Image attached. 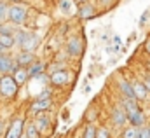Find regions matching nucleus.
Instances as JSON below:
<instances>
[{"label":"nucleus","instance_id":"obj_1","mask_svg":"<svg viewBox=\"0 0 150 138\" xmlns=\"http://www.w3.org/2000/svg\"><path fill=\"white\" fill-rule=\"evenodd\" d=\"M126 117H127V121L131 122V126H143L145 124V115H143V112L138 108V105L134 100H129L127 98V102H126Z\"/></svg>","mask_w":150,"mask_h":138},{"label":"nucleus","instance_id":"obj_2","mask_svg":"<svg viewBox=\"0 0 150 138\" xmlns=\"http://www.w3.org/2000/svg\"><path fill=\"white\" fill-rule=\"evenodd\" d=\"M14 40H18L21 51H30V53H33V49L38 46V38L33 33H30V32H21V33H18V37H16Z\"/></svg>","mask_w":150,"mask_h":138},{"label":"nucleus","instance_id":"obj_3","mask_svg":"<svg viewBox=\"0 0 150 138\" xmlns=\"http://www.w3.org/2000/svg\"><path fill=\"white\" fill-rule=\"evenodd\" d=\"M7 18L14 25H23L26 21V7H23L19 4H14V5L7 7Z\"/></svg>","mask_w":150,"mask_h":138},{"label":"nucleus","instance_id":"obj_4","mask_svg":"<svg viewBox=\"0 0 150 138\" xmlns=\"http://www.w3.org/2000/svg\"><path fill=\"white\" fill-rule=\"evenodd\" d=\"M16 91H18L16 80H14L11 75H4V77L0 79V93H2V96L11 98V96L16 95Z\"/></svg>","mask_w":150,"mask_h":138},{"label":"nucleus","instance_id":"obj_5","mask_svg":"<svg viewBox=\"0 0 150 138\" xmlns=\"http://www.w3.org/2000/svg\"><path fill=\"white\" fill-rule=\"evenodd\" d=\"M23 128H25V121L23 119H14L11 128L7 129V135L5 138H19L23 135Z\"/></svg>","mask_w":150,"mask_h":138},{"label":"nucleus","instance_id":"obj_6","mask_svg":"<svg viewBox=\"0 0 150 138\" xmlns=\"http://www.w3.org/2000/svg\"><path fill=\"white\" fill-rule=\"evenodd\" d=\"M68 80H70V73L67 70H58V72H54L51 75V82L54 86H65Z\"/></svg>","mask_w":150,"mask_h":138},{"label":"nucleus","instance_id":"obj_7","mask_svg":"<svg viewBox=\"0 0 150 138\" xmlns=\"http://www.w3.org/2000/svg\"><path fill=\"white\" fill-rule=\"evenodd\" d=\"M16 61H18V67H28V65H32V63L35 61V56H33V53H30V51H21V53L18 54Z\"/></svg>","mask_w":150,"mask_h":138},{"label":"nucleus","instance_id":"obj_8","mask_svg":"<svg viewBox=\"0 0 150 138\" xmlns=\"http://www.w3.org/2000/svg\"><path fill=\"white\" fill-rule=\"evenodd\" d=\"M49 107H51V98H40V96H38L37 100L32 103V112H33V114L44 112V110H47Z\"/></svg>","mask_w":150,"mask_h":138},{"label":"nucleus","instance_id":"obj_9","mask_svg":"<svg viewBox=\"0 0 150 138\" xmlns=\"http://www.w3.org/2000/svg\"><path fill=\"white\" fill-rule=\"evenodd\" d=\"M133 93H134V100H145L149 96V91L143 86V82H134L133 84Z\"/></svg>","mask_w":150,"mask_h":138},{"label":"nucleus","instance_id":"obj_10","mask_svg":"<svg viewBox=\"0 0 150 138\" xmlns=\"http://www.w3.org/2000/svg\"><path fill=\"white\" fill-rule=\"evenodd\" d=\"M112 121H113V124H117V126H124V124L127 122L126 112H124L122 108H113V112H112Z\"/></svg>","mask_w":150,"mask_h":138},{"label":"nucleus","instance_id":"obj_11","mask_svg":"<svg viewBox=\"0 0 150 138\" xmlns=\"http://www.w3.org/2000/svg\"><path fill=\"white\" fill-rule=\"evenodd\" d=\"M14 70V61L11 56H2L0 54V72L2 73H9Z\"/></svg>","mask_w":150,"mask_h":138},{"label":"nucleus","instance_id":"obj_12","mask_svg":"<svg viewBox=\"0 0 150 138\" xmlns=\"http://www.w3.org/2000/svg\"><path fill=\"white\" fill-rule=\"evenodd\" d=\"M119 87H120V91H122V95L126 96V98H129V100H134V93H133V86L129 84V82H126L124 79H119Z\"/></svg>","mask_w":150,"mask_h":138},{"label":"nucleus","instance_id":"obj_13","mask_svg":"<svg viewBox=\"0 0 150 138\" xmlns=\"http://www.w3.org/2000/svg\"><path fill=\"white\" fill-rule=\"evenodd\" d=\"M96 14V11H94V7L91 5V4H82V7H80V11H79V16L82 18V19H89V18H93Z\"/></svg>","mask_w":150,"mask_h":138},{"label":"nucleus","instance_id":"obj_14","mask_svg":"<svg viewBox=\"0 0 150 138\" xmlns=\"http://www.w3.org/2000/svg\"><path fill=\"white\" fill-rule=\"evenodd\" d=\"M33 124L38 129V133H47L49 131V119H47V115H40Z\"/></svg>","mask_w":150,"mask_h":138},{"label":"nucleus","instance_id":"obj_15","mask_svg":"<svg viewBox=\"0 0 150 138\" xmlns=\"http://www.w3.org/2000/svg\"><path fill=\"white\" fill-rule=\"evenodd\" d=\"M80 51H82L80 40H79V38H70V42H68V53H70L72 56H79Z\"/></svg>","mask_w":150,"mask_h":138},{"label":"nucleus","instance_id":"obj_16","mask_svg":"<svg viewBox=\"0 0 150 138\" xmlns=\"http://www.w3.org/2000/svg\"><path fill=\"white\" fill-rule=\"evenodd\" d=\"M12 79L16 80L18 86L25 84V80L28 79V72H26V68H25V67H18V68H16V75H14Z\"/></svg>","mask_w":150,"mask_h":138},{"label":"nucleus","instance_id":"obj_17","mask_svg":"<svg viewBox=\"0 0 150 138\" xmlns=\"http://www.w3.org/2000/svg\"><path fill=\"white\" fill-rule=\"evenodd\" d=\"M14 37L11 33H0V46L2 47H5V49H9V47H12L14 46Z\"/></svg>","mask_w":150,"mask_h":138},{"label":"nucleus","instance_id":"obj_18","mask_svg":"<svg viewBox=\"0 0 150 138\" xmlns=\"http://www.w3.org/2000/svg\"><path fill=\"white\" fill-rule=\"evenodd\" d=\"M26 138H40V133H38V129L35 128V124L32 122V124H28V128H26Z\"/></svg>","mask_w":150,"mask_h":138},{"label":"nucleus","instance_id":"obj_19","mask_svg":"<svg viewBox=\"0 0 150 138\" xmlns=\"http://www.w3.org/2000/svg\"><path fill=\"white\" fill-rule=\"evenodd\" d=\"M26 72H28V77H37L38 73L42 72V65H40V63H35V65L32 63L30 70H26Z\"/></svg>","mask_w":150,"mask_h":138},{"label":"nucleus","instance_id":"obj_20","mask_svg":"<svg viewBox=\"0 0 150 138\" xmlns=\"http://www.w3.org/2000/svg\"><path fill=\"white\" fill-rule=\"evenodd\" d=\"M59 9H61V12L68 14L72 11V0H59Z\"/></svg>","mask_w":150,"mask_h":138},{"label":"nucleus","instance_id":"obj_21","mask_svg":"<svg viewBox=\"0 0 150 138\" xmlns=\"http://www.w3.org/2000/svg\"><path fill=\"white\" fill-rule=\"evenodd\" d=\"M136 133H138L136 126H133V128H127V129H124L122 138H136Z\"/></svg>","mask_w":150,"mask_h":138},{"label":"nucleus","instance_id":"obj_22","mask_svg":"<svg viewBox=\"0 0 150 138\" xmlns=\"http://www.w3.org/2000/svg\"><path fill=\"white\" fill-rule=\"evenodd\" d=\"M94 137H96V128L89 124V126L86 128V131H84V137H82V138H94Z\"/></svg>","mask_w":150,"mask_h":138},{"label":"nucleus","instance_id":"obj_23","mask_svg":"<svg viewBox=\"0 0 150 138\" xmlns=\"http://www.w3.org/2000/svg\"><path fill=\"white\" fill-rule=\"evenodd\" d=\"M7 4L5 2H0V23L2 21H5V18H7Z\"/></svg>","mask_w":150,"mask_h":138},{"label":"nucleus","instance_id":"obj_24","mask_svg":"<svg viewBox=\"0 0 150 138\" xmlns=\"http://www.w3.org/2000/svg\"><path fill=\"white\" fill-rule=\"evenodd\" d=\"M94 138H110V133H108V129L101 128V129H96V137Z\"/></svg>","mask_w":150,"mask_h":138},{"label":"nucleus","instance_id":"obj_25","mask_svg":"<svg viewBox=\"0 0 150 138\" xmlns=\"http://www.w3.org/2000/svg\"><path fill=\"white\" fill-rule=\"evenodd\" d=\"M136 138H150V131H149V128L138 129V133H136Z\"/></svg>","mask_w":150,"mask_h":138},{"label":"nucleus","instance_id":"obj_26","mask_svg":"<svg viewBox=\"0 0 150 138\" xmlns=\"http://www.w3.org/2000/svg\"><path fill=\"white\" fill-rule=\"evenodd\" d=\"M143 86L147 87V91L150 93V73H147V75L143 77Z\"/></svg>","mask_w":150,"mask_h":138},{"label":"nucleus","instance_id":"obj_27","mask_svg":"<svg viewBox=\"0 0 150 138\" xmlns=\"http://www.w3.org/2000/svg\"><path fill=\"white\" fill-rule=\"evenodd\" d=\"M145 49H147V53H150V40L147 42V46H145Z\"/></svg>","mask_w":150,"mask_h":138},{"label":"nucleus","instance_id":"obj_28","mask_svg":"<svg viewBox=\"0 0 150 138\" xmlns=\"http://www.w3.org/2000/svg\"><path fill=\"white\" fill-rule=\"evenodd\" d=\"M2 131H4V122H0V135H2Z\"/></svg>","mask_w":150,"mask_h":138},{"label":"nucleus","instance_id":"obj_29","mask_svg":"<svg viewBox=\"0 0 150 138\" xmlns=\"http://www.w3.org/2000/svg\"><path fill=\"white\" fill-rule=\"evenodd\" d=\"M74 2H80V4H84V2H87V0H74Z\"/></svg>","mask_w":150,"mask_h":138},{"label":"nucleus","instance_id":"obj_30","mask_svg":"<svg viewBox=\"0 0 150 138\" xmlns=\"http://www.w3.org/2000/svg\"><path fill=\"white\" fill-rule=\"evenodd\" d=\"M11 2H19V0H11Z\"/></svg>","mask_w":150,"mask_h":138},{"label":"nucleus","instance_id":"obj_31","mask_svg":"<svg viewBox=\"0 0 150 138\" xmlns=\"http://www.w3.org/2000/svg\"><path fill=\"white\" fill-rule=\"evenodd\" d=\"M19 138H26V137H23V135H21V137H19Z\"/></svg>","mask_w":150,"mask_h":138},{"label":"nucleus","instance_id":"obj_32","mask_svg":"<svg viewBox=\"0 0 150 138\" xmlns=\"http://www.w3.org/2000/svg\"><path fill=\"white\" fill-rule=\"evenodd\" d=\"M149 131H150V128H149Z\"/></svg>","mask_w":150,"mask_h":138},{"label":"nucleus","instance_id":"obj_33","mask_svg":"<svg viewBox=\"0 0 150 138\" xmlns=\"http://www.w3.org/2000/svg\"><path fill=\"white\" fill-rule=\"evenodd\" d=\"M108 2H110V0H108Z\"/></svg>","mask_w":150,"mask_h":138}]
</instances>
